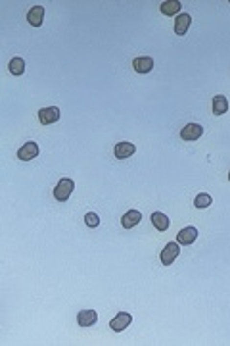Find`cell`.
<instances>
[{
  "label": "cell",
  "instance_id": "cell-1",
  "mask_svg": "<svg viewBox=\"0 0 230 346\" xmlns=\"http://www.w3.org/2000/svg\"><path fill=\"white\" fill-rule=\"evenodd\" d=\"M73 188H75V181L73 179H62L60 183L56 185V188H54V198L58 202H66L69 196L73 194Z\"/></svg>",
  "mask_w": 230,
  "mask_h": 346
},
{
  "label": "cell",
  "instance_id": "cell-2",
  "mask_svg": "<svg viewBox=\"0 0 230 346\" xmlns=\"http://www.w3.org/2000/svg\"><path fill=\"white\" fill-rule=\"evenodd\" d=\"M179 254H181V246H179V242H169V244L161 250V256H160L161 264H163V266H171Z\"/></svg>",
  "mask_w": 230,
  "mask_h": 346
},
{
  "label": "cell",
  "instance_id": "cell-3",
  "mask_svg": "<svg viewBox=\"0 0 230 346\" xmlns=\"http://www.w3.org/2000/svg\"><path fill=\"white\" fill-rule=\"evenodd\" d=\"M60 117H62V112H60V108H56V106H50V108H43V110H39V121H41L43 125L56 123Z\"/></svg>",
  "mask_w": 230,
  "mask_h": 346
},
{
  "label": "cell",
  "instance_id": "cell-4",
  "mask_svg": "<svg viewBox=\"0 0 230 346\" xmlns=\"http://www.w3.org/2000/svg\"><path fill=\"white\" fill-rule=\"evenodd\" d=\"M131 321H133V316H131V314L119 312L114 319L110 321V327H112V331H115V333H121V331H125V329L131 325Z\"/></svg>",
  "mask_w": 230,
  "mask_h": 346
},
{
  "label": "cell",
  "instance_id": "cell-5",
  "mask_svg": "<svg viewBox=\"0 0 230 346\" xmlns=\"http://www.w3.org/2000/svg\"><path fill=\"white\" fill-rule=\"evenodd\" d=\"M204 133V127L200 123H188L181 129V138L183 140H198Z\"/></svg>",
  "mask_w": 230,
  "mask_h": 346
},
{
  "label": "cell",
  "instance_id": "cell-6",
  "mask_svg": "<svg viewBox=\"0 0 230 346\" xmlns=\"http://www.w3.org/2000/svg\"><path fill=\"white\" fill-rule=\"evenodd\" d=\"M39 156V144L37 142H25L22 148L18 150V158L22 161H29Z\"/></svg>",
  "mask_w": 230,
  "mask_h": 346
},
{
  "label": "cell",
  "instance_id": "cell-7",
  "mask_svg": "<svg viewBox=\"0 0 230 346\" xmlns=\"http://www.w3.org/2000/svg\"><path fill=\"white\" fill-rule=\"evenodd\" d=\"M135 152H137V146H135L133 142H117V144H115V148H114L115 158H119V160L131 158Z\"/></svg>",
  "mask_w": 230,
  "mask_h": 346
},
{
  "label": "cell",
  "instance_id": "cell-8",
  "mask_svg": "<svg viewBox=\"0 0 230 346\" xmlns=\"http://www.w3.org/2000/svg\"><path fill=\"white\" fill-rule=\"evenodd\" d=\"M196 239H198V229H196V227H184V229H181L179 235H177V242H179V244H184V246L194 244Z\"/></svg>",
  "mask_w": 230,
  "mask_h": 346
},
{
  "label": "cell",
  "instance_id": "cell-9",
  "mask_svg": "<svg viewBox=\"0 0 230 346\" xmlns=\"http://www.w3.org/2000/svg\"><path fill=\"white\" fill-rule=\"evenodd\" d=\"M45 20V6H33L27 14V22L31 23L33 27H41Z\"/></svg>",
  "mask_w": 230,
  "mask_h": 346
},
{
  "label": "cell",
  "instance_id": "cell-10",
  "mask_svg": "<svg viewBox=\"0 0 230 346\" xmlns=\"http://www.w3.org/2000/svg\"><path fill=\"white\" fill-rule=\"evenodd\" d=\"M190 23H192L190 14H179V16H177V20H175V33H177L179 37H184V35L188 33Z\"/></svg>",
  "mask_w": 230,
  "mask_h": 346
},
{
  "label": "cell",
  "instance_id": "cell-11",
  "mask_svg": "<svg viewBox=\"0 0 230 346\" xmlns=\"http://www.w3.org/2000/svg\"><path fill=\"white\" fill-rule=\"evenodd\" d=\"M133 68L137 73H150L154 69V60L150 56H142V58H135L133 60Z\"/></svg>",
  "mask_w": 230,
  "mask_h": 346
},
{
  "label": "cell",
  "instance_id": "cell-12",
  "mask_svg": "<svg viewBox=\"0 0 230 346\" xmlns=\"http://www.w3.org/2000/svg\"><path fill=\"white\" fill-rule=\"evenodd\" d=\"M140 219H142V213H140L138 210H129V212L123 215L121 223H123L125 229H133V227H137L138 223H140Z\"/></svg>",
  "mask_w": 230,
  "mask_h": 346
},
{
  "label": "cell",
  "instance_id": "cell-13",
  "mask_svg": "<svg viewBox=\"0 0 230 346\" xmlns=\"http://www.w3.org/2000/svg\"><path fill=\"white\" fill-rule=\"evenodd\" d=\"M96 321H98V314H96L94 310H83V312H79V316H77V323H79L81 327H92Z\"/></svg>",
  "mask_w": 230,
  "mask_h": 346
},
{
  "label": "cell",
  "instance_id": "cell-14",
  "mask_svg": "<svg viewBox=\"0 0 230 346\" xmlns=\"http://www.w3.org/2000/svg\"><path fill=\"white\" fill-rule=\"evenodd\" d=\"M152 223H154V227L158 231H167L169 225H171L169 217H167L165 213H161V212H154V213H152Z\"/></svg>",
  "mask_w": 230,
  "mask_h": 346
},
{
  "label": "cell",
  "instance_id": "cell-15",
  "mask_svg": "<svg viewBox=\"0 0 230 346\" xmlns=\"http://www.w3.org/2000/svg\"><path fill=\"white\" fill-rule=\"evenodd\" d=\"M225 112H229V100H227V96L219 94V96L213 98V114L223 115Z\"/></svg>",
  "mask_w": 230,
  "mask_h": 346
},
{
  "label": "cell",
  "instance_id": "cell-16",
  "mask_svg": "<svg viewBox=\"0 0 230 346\" xmlns=\"http://www.w3.org/2000/svg\"><path fill=\"white\" fill-rule=\"evenodd\" d=\"M160 10L161 14H165V16H175V14L181 12V2L179 0H167V2L161 4Z\"/></svg>",
  "mask_w": 230,
  "mask_h": 346
},
{
  "label": "cell",
  "instance_id": "cell-17",
  "mask_svg": "<svg viewBox=\"0 0 230 346\" xmlns=\"http://www.w3.org/2000/svg\"><path fill=\"white\" fill-rule=\"evenodd\" d=\"M8 68H10V73H14V75H22L23 71H25V62H23V58H12Z\"/></svg>",
  "mask_w": 230,
  "mask_h": 346
},
{
  "label": "cell",
  "instance_id": "cell-18",
  "mask_svg": "<svg viewBox=\"0 0 230 346\" xmlns=\"http://www.w3.org/2000/svg\"><path fill=\"white\" fill-rule=\"evenodd\" d=\"M211 202H213V198H211L209 194H198V196H196V200H194V206L196 208H207V206H211Z\"/></svg>",
  "mask_w": 230,
  "mask_h": 346
},
{
  "label": "cell",
  "instance_id": "cell-19",
  "mask_svg": "<svg viewBox=\"0 0 230 346\" xmlns=\"http://www.w3.org/2000/svg\"><path fill=\"white\" fill-rule=\"evenodd\" d=\"M85 223H87L89 227H98V225H100V219H98V215H96V213L89 212V213L85 215Z\"/></svg>",
  "mask_w": 230,
  "mask_h": 346
},
{
  "label": "cell",
  "instance_id": "cell-20",
  "mask_svg": "<svg viewBox=\"0 0 230 346\" xmlns=\"http://www.w3.org/2000/svg\"><path fill=\"white\" fill-rule=\"evenodd\" d=\"M229 181H230V171H229Z\"/></svg>",
  "mask_w": 230,
  "mask_h": 346
}]
</instances>
